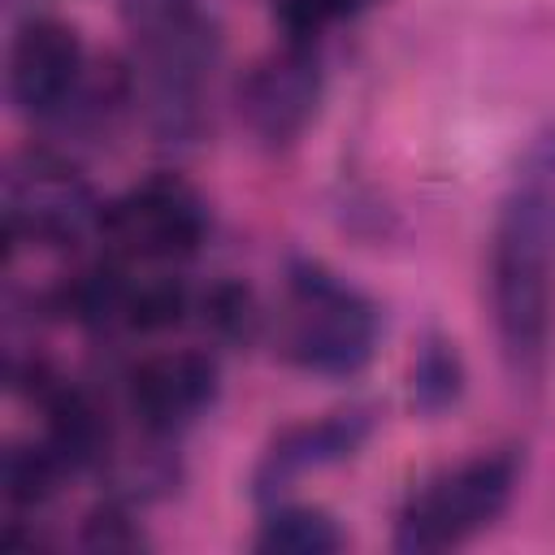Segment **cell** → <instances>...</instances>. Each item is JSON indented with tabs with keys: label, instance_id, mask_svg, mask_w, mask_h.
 <instances>
[{
	"label": "cell",
	"instance_id": "6da1fadb",
	"mask_svg": "<svg viewBox=\"0 0 555 555\" xmlns=\"http://www.w3.org/2000/svg\"><path fill=\"white\" fill-rule=\"evenodd\" d=\"M490 308L507 369L533 373L555 317V126L516 165L490 238Z\"/></svg>",
	"mask_w": 555,
	"mask_h": 555
},
{
	"label": "cell",
	"instance_id": "7a4b0ae2",
	"mask_svg": "<svg viewBox=\"0 0 555 555\" xmlns=\"http://www.w3.org/2000/svg\"><path fill=\"white\" fill-rule=\"evenodd\" d=\"M382 343V312L377 304L325 269L321 260H291L286 264V325H282V356L308 377H356L369 369Z\"/></svg>",
	"mask_w": 555,
	"mask_h": 555
},
{
	"label": "cell",
	"instance_id": "3957f363",
	"mask_svg": "<svg viewBox=\"0 0 555 555\" xmlns=\"http://www.w3.org/2000/svg\"><path fill=\"white\" fill-rule=\"evenodd\" d=\"M520 490V455L512 447L477 451L460 464H447L421 477L399 516H395V551L399 555H438L486 533Z\"/></svg>",
	"mask_w": 555,
	"mask_h": 555
},
{
	"label": "cell",
	"instance_id": "277c9868",
	"mask_svg": "<svg viewBox=\"0 0 555 555\" xmlns=\"http://www.w3.org/2000/svg\"><path fill=\"white\" fill-rule=\"evenodd\" d=\"M104 199L82 178V169L52 152L26 147L4 173V234L9 247H78L100 234Z\"/></svg>",
	"mask_w": 555,
	"mask_h": 555
},
{
	"label": "cell",
	"instance_id": "5b68a950",
	"mask_svg": "<svg viewBox=\"0 0 555 555\" xmlns=\"http://www.w3.org/2000/svg\"><path fill=\"white\" fill-rule=\"evenodd\" d=\"M212 230L204 195L178 173H152L104 199L100 238L130 264H182Z\"/></svg>",
	"mask_w": 555,
	"mask_h": 555
},
{
	"label": "cell",
	"instance_id": "8992f818",
	"mask_svg": "<svg viewBox=\"0 0 555 555\" xmlns=\"http://www.w3.org/2000/svg\"><path fill=\"white\" fill-rule=\"evenodd\" d=\"M325 95V69L312 43H282L260 56L234 95L243 130L260 147H291L317 117Z\"/></svg>",
	"mask_w": 555,
	"mask_h": 555
},
{
	"label": "cell",
	"instance_id": "52a82bcc",
	"mask_svg": "<svg viewBox=\"0 0 555 555\" xmlns=\"http://www.w3.org/2000/svg\"><path fill=\"white\" fill-rule=\"evenodd\" d=\"M221 395V364L204 347H169L156 356H143L126 373V408L139 425V434L178 438L199 416L212 412Z\"/></svg>",
	"mask_w": 555,
	"mask_h": 555
},
{
	"label": "cell",
	"instance_id": "ba28073f",
	"mask_svg": "<svg viewBox=\"0 0 555 555\" xmlns=\"http://www.w3.org/2000/svg\"><path fill=\"white\" fill-rule=\"evenodd\" d=\"M373 429H377L373 403H347L317 421L286 425L251 464V477H247L251 499L260 507L282 503L308 473H321V468H334V464H347L351 455H360V447L373 438Z\"/></svg>",
	"mask_w": 555,
	"mask_h": 555
},
{
	"label": "cell",
	"instance_id": "9c48e42d",
	"mask_svg": "<svg viewBox=\"0 0 555 555\" xmlns=\"http://www.w3.org/2000/svg\"><path fill=\"white\" fill-rule=\"evenodd\" d=\"M87 82V52L69 22L30 17L9 48V100L30 121H56Z\"/></svg>",
	"mask_w": 555,
	"mask_h": 555
},
{
	"label": "cell",
	"instance_id": "30bf717a",
	"mask_svg": "<svg viewBox=\"0 0 555 555\" xmlns=\"http://www.w3.org/2000/svg\"><path fill=\"white\" fill-rule=\"evenodd\" d=\"M464 386H468V369L455 338L442 330H425L408 364V403L434 421L464 399Z\"/></svg>",
	"mask_w": 555,
	"mask_h": 555
},
{
	"label": "cell",
	"instance_id": "8fae6325",
	"mask_svg": "<svg viewBox=\"0 0 555 555\" xmlns=\"http://www.w3.org/2000/svg\"><path fill=\"white\" fill-rule=\"evenodd\" d=\"M347 546L343 525L334 520V512L312 507V503H269L251 551L260 555H334Z\"/></svg>",
	"mask_w": 555,
	"mask_h": 555
},
{
	"label": "cell",
	"instance_id": "7c38bea8",
	"mask_svg": "<svg viewBox=\"0 0 555 555\" xmlns=\"http://www.w3.org/2000/svg\"><path fill=\"white\" fill-rule=\"evenodd\" d=\"M74 473L65 468V460L48 447V438L39 442H13L4 451V464H0V494L9 503V512H35L43 507L61 481H69Z\"/></svg>",
	"mask_w": 555,
	"mask_h": 555
},
{
	"label": "cell",
	"instance_id": "4fadbf2b",
	"mask_svg": "<svg viewBox=\"0 0 555 555\" xmlns=\"http://www.w3.org/2000/svg\"><path fill=\"white\" fill-rule=\"evenodd\" d=\"M195 317L208 330V338L221 343V347H247L260 334V325H264V312H260L251 286L247 282H234V278L212 282L195 299Z\"/></svg>",
	"mask_w": 555,
	"mask_h": 555
},
{
	"label": "cell",
	"instance_id": "5bb4252c",
	"mask_svg": "<svg viewBox=\"0 0 555 555\" xmlns=\"http://www.w3.org/2000/svg\"><path fill=\"white\" fill-rule=\"evenodd\" d=\"M377 0H273V22L286 43H317V35L343 17H360Z\"/></svg>",
	"mask_w": 555,
	"mask_h": 555
},
{
	"label": "cell",
	"instance_id": "9a60e30c",
	"mask_svg": "<svg viewBox=\"0 0 555 555\" xmlns=\"http://www.w3.org/2000/svg\"><path fill=\"white\" fill-rule=\"evenodd\" d=\"M78 542H82L87 551H139L147 538H143V529L134 525L130 503L117 499V494H108L100 507H91V512L82 516Z\"/></svg>",
	"mask_w": 555,
	"mask_h": 555
}]
</instances>
